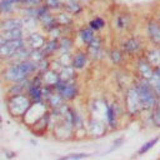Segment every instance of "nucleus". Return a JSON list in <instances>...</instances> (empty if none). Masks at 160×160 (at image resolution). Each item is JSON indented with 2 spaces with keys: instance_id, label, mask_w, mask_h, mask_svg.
Instances as JSON below:
<instances>
[{
  "instance_id": "obj_1",
  "label": "nucleus",
  "mask_w": 160,
  "mask_h": 160,
  "mask_svg": "<svg viewBox=\"0 0 160 160\" xmlns=\"http://www.w3.org/2000/svg\"><path fill=\"white\" fill-rule=\"evenodd\" d=\"M4 65L5 66L2 68L0 76L6 85L12 82H22L39 71L38 62L31 59L22 61H9Z\"/></svg>"
},
{
  "instance_id": "obj_2",
  "label": "nucleus",
  "mask_w": 160,
  "mask_h": 160,
  "mask_svg": "<svg viewBox=\"0 0 160 160\" xmlns=\"http://www.w3.org/2000/svg\"><path fill=\"white\" fill-rule=\"evenodd\" d=\"M119 45L122 49V51L126 54V56L130 60H134L135 58L144 54V51L148 46V41L142 34L131 31V32L121 36Z\"/></svg>"
},
{
  "instance_id": "obj_3",
  "label": "nucleus",
  "mask_w": 160,
  "mask_h": 160,
  "mask_svg": "<svg viewBox=\"0 0 160 160\" xmlns=\"http://www.w3.org/2000/svg\"><path fill=\"white\" fill-rule=\"evenodd\" d=\"M122 105L125 110V116L130 120H140L144 114V109L136 91L134 84H131L124 92H122Z\"/></svg>"
},
{
  "instance_id": "obj_4",
  "label": "nucleus",
  "mask_w": 160,
  "mask_h": 160,
  "mask_svg": "<svg viewBox=\"0 0 160 160\" xmlns=\"http://www.w3.org/2000/svg\"><path fill=\"white\" fill-rule=\"evenodd\" d=\"M132 84L136 88V91L139 94V98H140V101H141L144 112H151L154 110L156 102H158L159 95L156 94V91L151 86L150 81L148 79L135 78Z\"/></svg>"
},
{
  "instance_id": "obj_5",
  "label": "nucleus",
  "mask_w": 160,
  "mask_h": 160,
  "mask_svg": "<svg viewBox=\"0 0 160 160\" xmlns=\"http://www.w3.org/2000/svg\"><path fill=\"white\" fill-rule=\"evenodd\" d=\"M31 102L32 101L30 100V98L28 96L26 92L6 96V109L10 114V116L15 120L22 121V118L25 116L26 111L29 110Z\"/></svg>"
},
{
  "instance_id": "obj_6",
  "label": "nucleus",
  "mask_w": 160,
  "mask_h": 160,
  "mask_svg": "<svg viewBox=\"0 0 160 160\" xmlns=\"http://www.w3.org/2000/svg\"><path fill=\"white\" fill-rule=\"evenodd\" d=\"M135 16L134 14L128 10V9H120L116 11V14L112 18V26L114 30L119 34V35H125L132 31L134 26H135Z\"/></svg>"
},
{
  "instance_id": "obj_7",
  "label": "nucleus",
  "mask_w": 160,
  "mask_h": 160,
  "mask_svg": "<svg viewBox=\"0 0 160 160\" xmlns=\"http://www.w3.org/2000/svg\"><path fill=\"white\" fill-rule=\"evenodd\" d=\"M125 115L122 100H111L106 102V110H105V121L109 126L110 131H115L120 126V119Z\"/></svg>"
},
{
  "instance_id": "obj_8",
  "label": "nucleus",
  "mask_w": 160,
  "mask_h": 160,
  "mask_svg": "<svg viewBox=\"0 0 160 160\" xmlns=\"http://www.w3.org/2000/svg\"><path fill=\"white\" fill-rule=\"evenodd\" d=\"M142 35L148 44L160 46V22L152 12L146 15L142 21Z\"/></svg>"
},
{
  "instance_id": "obj_9",
  "label": "nucleus",
  "mask_w": 160,
  "mask_h": 160,
  "mask_svg": "<svg viewBox=\"0 0 160 160\" xmlns=\"http://www.w3.org/2000/svg\"><path fill=\"white\" fill-rule=\"evenodd\" d=\"M132 61V74L135 78H140V79H150L155 71V68L152 66V64L145 58V55H140L138 58H135Z\"/></svg>"
},
{
  "instance_id": "obj_10",
  "label": "nucleus",
  "mask_w": 160,
  "mask_h": 160,
  "mask_svg": "<svg viewBox=\"0 0 160 160\" xmlns=\"http://www.w3.org/2000/svg\"><path fill=\"white\" fill-rule=\"evenodd\" d=\"M109 131H110L109 126H108V124L104 119L89 115V118L86 120V132H88L89 138L99 139V138L105 136Z\"/></svg>"
},
{
  "instance_id": "obj_11",
  "label": "nucleus",
  "mask_w": 160,
  "mask_h": 160,
  "mask_svg": "<svg viewBox=\"0 0 160 160\" xmlns=\"http://www.w3.org/2000/svg\"><path fill=\"white\" fill-rule=\"evenodd\" d=\"M49 110H50V109H49L46 101H36V102H31L29 110L26 111L25 116L22 118V122L26 124V126L30 128L34 122H36L40 118H42Z\"/></svg>"
},
{
  "instance_id": "obj_12",
  "label": "nucleus",
  "mask_w": 160,
  "mask_h": 160,
  "mask_svg": "<svg viewBox=\"0 0 160 160\" xmlns=\"http://www.w3.org/2000/svg\"><path fill=\"white\" fill-rule=\"evenodd\" d=\"M85 49L92 61H101L108 56V50L104 46V39L99 34L94 38V40L89 45L85 46Z\"/></svg>"
},
{
  "instance_id": "obj_13",
  "label": "nucleus",
  "mask_w": 160,
  "mask_h": 160,
  "mask_svg": "<svg viewBox=\"0 0 160 160\" xmlns=\"http://www.w3.org/2000/svg\"><path fill=\"white\" fill-rule=\"evenodd\" d=\"M54 90L58 91V92L65 99V101H68V102L74 101V100L79 96V94H80L79 85H78L76 81L65 82V81L59 80V82L54 86Z\"/></svg>"
},
{
  "instance_id": "obj_14",
  "label": "nucleus",
  "mask_w": 160,
  "mask_h": 160,
  "mask_svg": "<svg viewBox=\"0 0 160 160\" xmlns=\"http://www.w3.org/2000/svg\"><path fill=\"white\" fill-rule=\"evenodd\" d=\"M26 44L25 39H16V40H8L1 48H0V58L2 62H8L9 59L21 48Z\"/></svg>"
},
{
  "instance_id": "obj_15",
  "label": "nucleus",
  "mask_w": 160,
  "mask_h": 160,
  "mask_svg": "<svg viewBox=\"0 0 160 160\" xmlns=\"http://www.w3.org/2000/svg\"><path fill=\"white\" fill-rule=\"evenodd\" d=\"M108 59L110 61V64L115 68H124L128 61L130 60L126 54L122 51V49L120 48V45H114L108 50Z\"/></svg>"
},
{
  "instance_id": "obj_16",
  "label": "nucleus",
  "mask_w": 160,
  "mask_h": 160,
  "mask_svg": "<svg viewBox=\"0 0 160 160\" xmlns=\"http://www.w3.org/2000/svg\"><path fill=\"white\" fill-rule=\"evenodd\" d=\"M26 45L30 48V49H42L46 44V40H48V35L45 31L42 30H34V31H29L26 38Z\"/></svg>"
},
{
  "instance_id": "obj_17",
  "label": "nucleus",
  "mask_w": 160,
  "mask_h": 160,
  "mask_svg": "<svg viewBox=\"0 0 160 160\" xmlns=\"http://www.w3.org/2000/svg\"><path fill=\"white\" fill-rule=\"evenodd\" d=\"M16 28H22V16L20 14H14L9 16L0 18V31H8Z\"/></svg>"
},
{
  "instance_id": "obj_18",
  "label": "nucleus",
  "mask_w": 160,
  "mask_h": 160,
  "mask_svg": "<svg viewBox=\"0 0 160 160\" xmlns=\"http://www.w3.org/2000/svg\"><path fill=\"white\" fill-rule=\"evenodd\" d=\"M90 56L86 51V49H78L72 52V66L78 71H82L90 62Z\"/></svg>"
},
{
  "instance_id": "obj_19",
  "label": "nucleus",
  "mask_w": 160,
  "mask_h": 160,
  "mask_svg": "<svg viewBox=\"0 0 160 160\" xmlns=\"http://www.w3.org/2000/svg\"><path fill=\"white\" fill-rule=\"evenodd\" d=\"M42 86H44V84L31 82V80H30V84H29V86L26 89V94H28V96L30 98V100L32 102L45 101L44 100V94H42Z\"/></svg>"
},
{
  "instance_id": "obj_20",
  "label": "nucleus",
  "mask_w": 160,
  "mask_h": 160,
  "mask_svg": "<svg viewBox=\"0 0 160 160\" xmlns=\"http://www.w3.org/2000/svg\"><path fill=\"white\" fill-rule=\"evenodd\" d=\"M98 34H99V32H96L95 30H92L89 25L81 26V28L78 29V31H76V35H78L79 40L81 41V44H82L84 46L89 45V44L94 40V38H95Z\"/></svg>"
},
{
  "instance_id": "obj_21",
  "label": "nucleus",
  "mask_w": 160,
  "mask_h": 160,
  "mask_svg": "<svg viewBox=\"0 0 160 160\" xmlns=\"http://www.w3.org/2000/svg\"><path fill=\"white\" fill-rule=\"evenodd\" d=\"M144 55L152 64L154 68H159L160 66V46L148 44V46H146V49L144 51Z\"/></svg>"
},
{
  "instance_id": "obj_22",
  "label": "nucleus",
  "mask_w": 160,
  "mask_h": 160,
  "mask_svg": "<svg viewBox=\"0 0 160 160\" xmlns=\"http://www.w3.org/2000/svg\"><path fill=\"white\" fill-rule=\"evenodd\" d=\"M40 22V29L45 32H48L49 30H51L52 28H55L58 25L56 19H55V12L54 11H49L48 14H45L44 16H41L39 19Z\"/></svg>"
},
{
  "instance_id": "obj_23",
  "label": "nucleus",
  "mask_w": 160,
  "mask_h": 160,
  "mask_svg": "<svg viewBox=\"0 0 160 160\" xmlns=\"http://www.w3.org/2000/svg\"><path fill=\"white\" fill-rule=\"evenodd\" d=\"M62 9L69 11L74 16H78L84 12V4L80 0H65Z\"/></svg>"
},
{
  "instance_id": "obj_24",
  "label": "nucleus",
  "mask_w": 160,
  "mask_h": 160,
  "mask_svg": "<svg viewBox=\"0 0 160 160\" xmlns=\"http://www.w3.org/2000/svg\"><path fill=\"white\" fill-rule=\"evenodd\" d=\"M76 76H78V70L72 66H62L59 71V78L61 81L65 82H70V81H76Z\"/></svg>"
},
{
  "instance_id": "obj_25",
  "label": "nucleus",
  "mask_w": 160,
  "mask_h": 160,
  "mask_svg": "<svg viewBox=\"0 0 160 160\" xmlns=\"http://www.w3.org/2000/svg\"><path fill=\"white\" fill-rule=\"evenodd\" d=\"M55 19H56L58 25L60 26H71L74 24V15L64 9L55 12Z\"/></svg>"
},
{
  "instance_id": "obj_26",
  "label": "nucleus",
  "mask_w": 160,
  "mask_h": 160,
  "mask_svg": "<svg viewBox=\"0 0 160 160\" xmlns=\"http://www.w3.org/2000/svg\"><path fill=\"white\" fill-rule=\"evenodd\" d=\"M20 9H21L20 6H16V5L6 1V0H0V18L19 14Z\"/></svg>"
},
{
  "instance_id": "obj_27",
  "label": "nucleus",
  "mask_w": 160,
  "mask_h": 160,
  "mask_svg": "<svg viewBox=\"0 0 160 160\" xmlns=\"http://www.w3.org/2000/svg\"><path fill=\"white\" fill-rule=\"evenodd\" d=\"M65 102H68V101H65V99L58 91H55V90H52V92L46 99V104H48L50 110H55V109L60 108L61 105H64Z\"/></svg>"
},
{
  "instance_id": "obj_28",
  "label": "nucleus",
  "mask_w": 160,
  "mask_h": 160,
  "mask_svg": "<svg viewBox=\"0 0 160 160\" xmlns=\"http://www.w3.org/2000/svg\"><path fill=\"white\" fill-rule=\"evenodd\" d=\"M74 46H75V40H74L72 35H62L59 39V52L72 51Z\"/></svg>"
},
{
  "instance_id": "obj_29",
  "label": "nucleus",
  "mask_w": 160,
  "mask_h": 160,
  "mask_svg": "<svg viewBox=\"0 0 160 160\" xmlns=\"http://www.w3.org/2000/svg\"><path fill=\"white\" fill-rule=\"evenodd\" d=\"M41 76H42V82H44L45 85L52 86V88H54V86L59 82V80H60V78H59V71H56V70H54V69L46 70L45 72L41 74Z\"/></svg>"
},
{
  "instance_id": "obj_30",
  "label": "nucleus",
  "mask_w": 160,
  "mask_h": 160,
  "mask_svg": "<svg viewBox=\"0 0 160 160\" xmlns=\"http://www.w3.org/2000/svg\"><path fill=\"white\" fill-rule=\"evenodd\" d=\"M45 54L49 58H52L55 55H58L59 52V39H52V38H48L45 46L42 48Z\"/></svg>"
},
{
  "instance_id": "obj_31",
  "label": "nucleus",
  "mask_w": 160,
  "mask_h": 160,
  "mask_svg": "<svg viewBox=\"0 0 160 160\" xmlns=\"http://www.w3.org/2000/svg\"><path fill=\"white\" fill-rule=\"evenodd\" d=\"M159 140H160V134L156 135V136H154V138H151L150 140H146V141L138 149V151L135 152V156H141V155L146 154L148 151H150V150L159 142Z\"/></svg>"
},
{
  "instance_id": "obj_32",
  "label": "nucleus",
  "mask_w": 160,
  "mask_h": 160,
  "mask_svg": "<svg viewBox=\"0 0 160 160\" xmlns=\"http://www.w3.org/2000/svg\"><path fill=\"white\" fill-rule=\"evenodd\" d=\"M31 50L32 49H30L26 44L24 45V46H21L10 59H9V61H22V60H26V59H30V54H31ZM8 61V62H9ZM6 64V62H5Z\"/></svg>"
},
{
  "instance_id": "obj_33",
  "label": "nucleus",
  "mask_w": 160,
  "mask_h": 160,
  "mask_svg": "<svg viewBox=\"0 0 160 160\" xmlns=\"http://www.w3.org/2000/svg\"><path fill=\"white\" fill-rule=\"evenodd\" d=\"M2 34L8 40H16V39H25L28 35V31L24 28H16L12 30L2 31Z\"/></svg>"
},
{
  "instance_id": "obj_34",
  "label": "nucleus",
  "mask_w": 160,
  "mask_h": 160,
  "mask_svg": "<svg viewBox=\"0 0 160 160\" xmlns=\"http://www.w3.org/2000/svg\"><path fill=\"white\" fill-rule=\"evenodd\" d=\"M22 16V15H21ZM22 28L29 32V31H34V30H39L40 29V22L39 19L36 18H31V16H22Z\"/></svg>"
},
{
  "instance_id": "obj_35",
  "label": "nucleus",
  "mask_w": 160,
  "mask_h": 160,
  "mask_svg": "<svg viewBox=\"0 0 160 160\" xmlns=\"http://www.w3.org/2000/svg\"><path fill=\"white\" fill-rule=\"evenodd\" d=\"M88 25H89L92 30H95L96 32H100V31H102V30L105 29V26H106V20H105V18H102V16H94L91 20H89Z\"/></svg>"
},
{
  "instance_id": "obj_36",
  "label": "nucleus",
  "mask_w": 160,
  "mask_h": 160,
  "mask_svg": "<svg viewBox=\"0 0 160 160\" xmlns=\"http://www.w3.org/2000/svg\"><path fill=\"white\" fill-rule=\"evenodd\" d=\"M72 52L74 51H65V52H59L55 55L58 61L60 62L61 66H69L72 64Z\"/></svg>"
},
{
  "instance_id": "obj_37",
  "label": "nucleus",
  "mask_w": 160,
  "mask_h": 160,
  "mask_svg": "<svg viewBox=\"0 0 160 160\" xmlns=\"http://www.w3.org/2000/svg\"><path fill=\"white\" fill-rule=\"evenodd\" d=\"M150 114H151L152 128L154 129H160V96L158 98V102H156L154 110Z\"/></svg>"
},
{
  "instance_id": "obj_38",
  "label": "nucleus",
  "mask_w": 160,
  "mask_h": 160,
  "mask_svg": "<svg viewBox=\"0 0 160 160\" xmlns=\"http://www.w3.org/2000/svg\"><path fill=\"white\" fill-rule=\"evenodd\" d=\"M151 86L154 88V90L156 91V94L160 96V66L155 68V71L152 74V76L149 79Z\"/></svg>"
},
{
  "instance_id": "obj_39",
  "label": "nucleus",
  "mask_w": 160,
  "mask_h": 160,
  "mask_svg": "<svg viewBox=\"0 0 160 160\" xmlns=\"http://www.w3.org/2000/svg\"><path fill=\"white\" fill-rule=\"evenodd\" d=\"M64 1H65V0H44V4H45L51 11L56 12V11H59V10L62 9Z\"/></svg>"
},
{
  "instance_id": "obj_40",
  "label": "nucleus",
  "mask_w": 160,
  "mask_h": 160,
  "mask_svg": "<svg viewBox=\"0 0 160 160\" xmlns=\"http://www.w3.org/2000/svg\"><path fill=\"white\" fill-rule=\"evenodd\" d=\"M46 58H49V56L45 54L44 49H34V50H31L30 59L34 60L35 62H40L41 60H44V59H46Z\"/></svg>"
},
{
  "instance_id": "obj_41",
  "label": "nucleus",
  "mask_w": 160,
  "mask_h": 160,
  "mask_svg": "<svg viewBox=\"0 0 160 160\" xmlns=\"http://www.w3.org/2000/svg\"><path fill=\"white\" fill-rule=\"evenodd\" d=\"M90 155L86 152H72V154H68L65 156H62L61 159H85L89 158Z\"/></svg>"
},
{
  "instance_id": "obj_42",
  "label": "nucleus",
  "mask_w": 160,
  "mask_h": 160,
  "mask_svg": "<svg viewBox=\"0 0 160 160\" xmlns=\"http://www.w3.org/2000/svg\"><path fill=\"white\" fill-rule=\"evenodd\" d=\"M44 0H21V6H39Z\"/></svg>"
},
{
  "instance_id": "obj_43",
  "label": "nucleus",
  "mask_w": 160,
  "mask_h": 160,
  "mask_svg": "<svg viewBox=\"0 0 160 160\" xmlns=\"http://www.w3.org/2000/svg\"><path fill=\"white\" fill-rule=\"evenodd\" d=\"M124 141H125V138H124V136H121V138H118V139H115V141L112 142V148H111V150H110V151H112V149H116V148L121 146V145L124 144Z\"/></svg>"
},
{
  "instance_id": "obj_44",
  "label": "nucleus",
  "mask_w": 160,
  "mask_h": 160,
  "mask_svg": "<svg viewBox=\"0 0 160 160\" xmlns=\"http://www.w3.org/2000/svg\"><path fill=\"white\" fill-rule=\"evenodd\" d=\"M6 41H8V39H6V38L4 36V34L0 31V48H1V46H2V45L6 42Z\"/></svg>"
},
{
  "instance_id": "obj_45",
  "label": "nucleus",
  "mask_w": 160,
  "mask_h": 160,
  "mask_svg": "<svg viewBox=\"0 0 160 160\" xmlns=\"http://www.w3.org/2000/svg\"><path fill=\"white\" fill-rule=\"evenodd\" d=\"M152 14L155 15V18L158 19V21L160 22V8H156V9L152 11Z\"/></svg>"
},
{
  "instance_id": "obj_46",
  "label": "nucleus",
  "mask_w": 160,
  "mask_h": 160,
  "mask_svg": "<svg viewBox=\"0 0 160 160\" xmlns=\"http://www.w3.org/2000/svg\"><path fill=\"white\" fill-rule=\"evenodd\" d=\"M80 1H81L82 4H88V2H91L92 0H80Z\"/></svg>"
}]
</instances>
